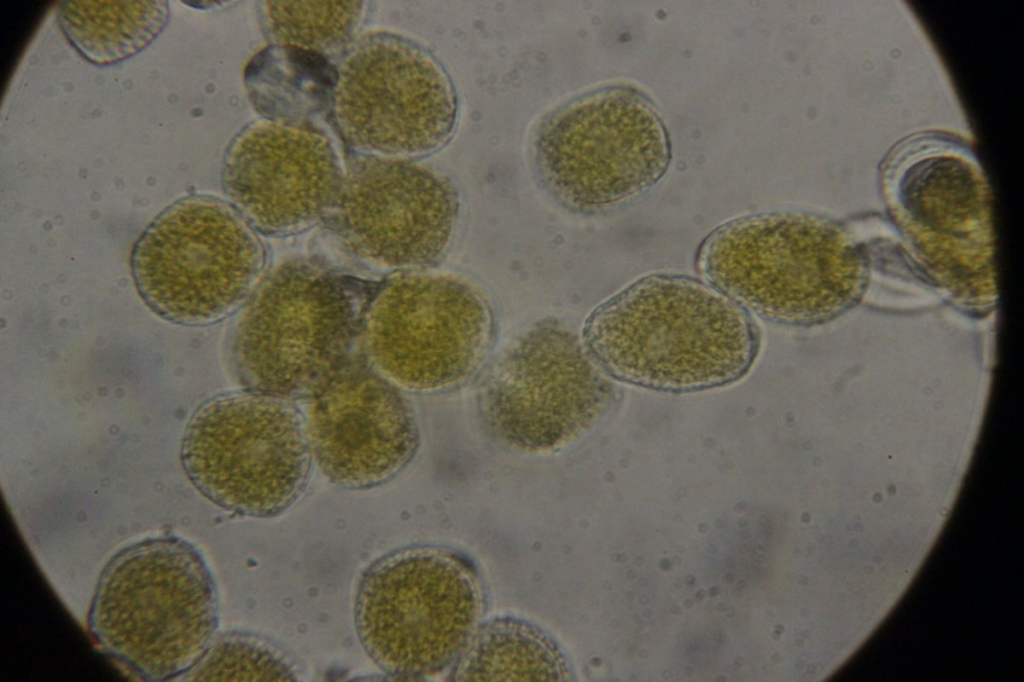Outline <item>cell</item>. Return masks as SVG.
Segmentation results:
<instances>
[{
    "label": "cell",
    "instance_id": "obj_11",
    "mask_svg": "<svg viewBox=\"0 0 1024 682\" xmlns=\"http://www.w3.org/2000/svg\"><path fill=\"white\" fill-rule=\"evenodd\" d=\"M333 109L351 146L390 158L441 148L458 112L453 85L434 56L387 32L362 37L343 59Z\"/></svg>",
    "mask_w": 1024,
    "mask_h": 682
},
{
    "label": "cell",
    "instance_id": "obj_15",
    "mask_svg": "<svg viewBox=\"0 0 1024 682\" xmlns=\"http://www.w3.org/2000/svg\"><path fill=\"white\" fill-rule=\"evenodd\" d=\"M306 425L322 473L349 489L393 478L411 461L419 440L413 410L399 389L348 361L311 394Z\"/></svg>",
    "mask_w": 1024,
    "mask_h": 682
},
{
    "label": "cell",
    "instance_id": "obj_5",
    "mask_svg": "<svg viewBox=\"0 0 1024 682\" xmlns=\"http://www.w3.org/2000/svg\"><path fill=\"white\" fill-rule=\"evenodd\" d=\"M472 567L435 548L393 551L362 574L355 626L369 657L399 679L433 677L459 656L482 614Z\"/></svg>",
    "mask_w": 1024,
    "mask_h": 682
},
{
    "label": "cell",
    "instance_id": "obj_2",
    "mask_svg": "<svg viewBox=\"0 0 1024 682\" xmlns=\"http://www.w3.org/2000/svg\"><path fill=\"white\" fill-rule=\"evenodd\" d=\"M218 596L200 552L176 536L123 548L103 569L87 625L95 645L130 673L166 681L189 672L218 626Z\"/></svg>",
    "mask_w": 1024,
    "mask_h": 682
},
{
    "label": "cell",
    "instance_id": "obj_4",
    "mask_svg": "<svg viewBox=\"0 0 1024 682\" xmlns=\"http://www.w3.org/2000/svg\"><path fill=\"white\" fill-rule=\"evenodd\" d=\"M359 286L308 260L272 270L241 311L229 342L238 380L277 398L312 394L346 361Z\"/></svg>",
    "mask_w": 1024,
    "mask_h": 682
},
{
    "label": "cell",
    "instance_id": "obj_3",
    "mask_svg": "<svg viewBox=\"0 0 1024 682\" xmlns=\"http://www.w3.org/2000/svg\"><path fill=\"white\" fill-rule=\"evenodd\" d=\"M696 266L743 308L789 324L818 320L852 299L865 273L856 244L840 227L791 211L723 224L699 246Z\"/></svg>",
    "mask_w": 1024,
    "mask_h": 682
},
{
    "label": "cell",
    "instance_id": "obj_18",
    "mask_svg": "<svg viewBox=\"0 0 1024 682\" xmlns=\"http://www.w3.org/2000/svg\"><path fill=\"white\" fill-rule=\"evenodd\" d=\"M360 1H267L263 14L271 36L281 45L330 52L354 32Z\"/></svg>",
    "mask_w": 1024,
    "mask_h": 682
},
{
    "label": "cell",
    "instance_id": "obj_16",
    "mask_svg": "<svg viewBox=\"0 0 1024 682\" xmlns=\"http://www.w3.org/2000/svg\"><path fill=\"white\" fill-rule=\"evenodd\" d=\"M567 667L536 627L513 618L493 620L470 639L451 675L455 681H561Z\"/></svg>",
    "mask_w": 1024,
    "mask_h": 682
},
{
    "label": "cell",
    "instance_id": "obj_9",
    "mask_svg": "<svg viewBox=\"0 0 1024 682\" xmlns=\"http://www.w3.org/2000/svg\"><path fill=\"white\" fill-rule=\"evenodd\" d=\"M606 372L584 342L556 322H541L503 348L482 375L477 408L499 442L549 453L598 420L611 397Z\"/></svg>",
    "mask_w": 1024,
    "mask_h": 682
},
{
    "label": "cell",
    "instance_id": "obj_1",
    "mask_svg": "<svg viewBox=\"0 0 1024 682\" xmlns=\"http://www.w3.org/2000/svg\"><path fill=\"white\" fill-rule=\"evenodd\" d=\"M583 342L614 378L663 391L733 382L753 364L757 328L710 283L679 274L633 282L588 317Z\"/></svg>",
    "mask_w": 1024,
    "mask_h": 682
},
{
    "label": "cell",
    "instance_id": "obj_14",
    "mask_svg": "<svg viewBox=\"0 0 1024 682\" xmlns=\"http://www.w3.org/2000/svg\"><path fill=\"white\" fill-rule=\"evenodd\" d=\"M224 189L243 216L267 234L295 233L332 210L343 175L330 139L306 122L264 120L229 147Z\"/></svg>",
    "mask_w": 1024,
    "mask_h": 682
},
{
    "label": "cell",
    "instance_id": "obj_6",
    "mask_svg": "<svg viewBox=\"0 0 1024 682\" xmlns=\"http://www.w3.org/2000/svg\"><path fill=\"white\" fill-rule=\"evenodd\" d=\"M533 150L549 191L584 211L645 192L663 177L671 159L658 111L627 86L596 89L553 109L537 126Z\"/></svg>",
    "mask_w": 1024,
    "mask_h": 682
},
{
    "label": "cell",
    "instance_id": "obj_7",
    "mask_svg": "<svg viewBox=\"0 0 1024 682\" xmlns=\"http://www.w3.org/2000/svg\"><path fill=\"white\" fill-rule=\"evenodd\" d=\"M264 247L225 203L189 196L164 210L135 244L137 290L161 317L207 324L231 313L256 285Z\"/></svg>",
    "mask_w": 1024,
    "mask_h": 682
},
{
    "label": "cell",
    "instance_id": "obj_12",
    "mask_svg": "<svg viewBox=\"0 0 1024 682\" xmlns=\"http://www.w3.org/2000/svg\"><path fill=\"white\" fill-rule=\"evenodd\" d=\"M891 214L924 259L950 283L990 274V197L971 152L940 133L917 134L891 151L882 168Z\"/></svg>",
    "mask_w": 1024,
    "mask_h": 682
},
{
    "label": "cell",
    "instance_id": "obj_8",
    "mask_svg": "<svg viewBox=\"0 0 1024 682\" xmlns=\"http://www.w3.org/2000/svg\"><path fill=\"white\" fill-rule=\"evenodd\" d=\"M310 454L297 411L254 392L204 404L186 429L181 459L193 485L214 504L271 517L304 491Z\"/></svg>",
    "mask_w": 1024,
    "mask_h": 682
},
{
    "label": "cell",
    "instance_id": "obj_17",
    "mask_svg": "<svg viewBox=\"0 0 1024 682\" xmlns=\"http://www.w3.org/2000/svg\"><path fill=\"white\" fill-rule=\"evenodd\" d=\"M162 1H69L58 22L69 42L98 65L121 61L142 50L167 22Z\"/></svg>",
    "mask_w": 1024,
    "mask_h": 682
},
{
    "label": "cell",
    "instance_id": "obj_13",
    "mask_svg": "<svg viewBox=\"0 0 1024 682\" xmlns=\"http://www.w3.org/2000/svg\"><path fill=\"white\" fill-rule=\"evenodd\" d=\"M344 248L380 268L437 262L455 233L459 199L442 173L407 159L373 156L354 162L332 208Z\"/></svg>",
    "mask_w": 1024,
    "mask_h": 682
},
{
    "label": "cell",
    "instance_id": "obj_10",
    "mask_svg": "<svg viewBox=\"0 0 1024 682\" xmlns=\"http://www.w3.org/2000/svg\"><path fill=\"white\" fill-rule=\"evenodd\" d=\"M377 371L406 388L432 391L471 377L486 360L494 318L482 295L453 276L402 270L373 292L362 322Z\"/></svg>",
    "mask_w": 1024,
    "mask_h": 682
},
{
    "label": "cell",
    "instance_id": "obj_19",
    "mask_svg": "<svg viewBox=\"0 0 1024 682\" xmlns=\"http://www.w3.org/2000/svg\"><path fill=\"white\" fill-rule=\"evenodd\" d=\"M188 677L205 681H292L297 679V670L288 655L270 640L230 632L211 641Z\"/></svg>",
    "mask_w": 1024,
    "mask_h": 682
}]
</instances>
